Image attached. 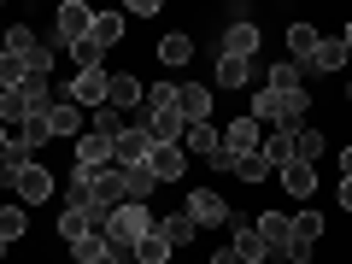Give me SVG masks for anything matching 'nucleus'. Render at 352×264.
Listing matches in <instances>:
<instances>
[{
	"label": "nucleus",
	"mask_w": 352,
	"mask_h": 264,
	"mask_svg": "<svg viewBox=\"0 0 352 264\" xmlns=\"http://www.w3.org/2000/svg\"><path fill=\"white\" fill-rule=\"evenodd\" d=\"M305 112H311L305 88H300V94H276V88H258V94H252V118H258V124H270V129H282V135L305 129Z\"/></svg>",
	"instance_id": "nucleus-2"
},
{
	"label": "nucleus",
	"mask_w": 352,
	"mask_h": 264,
	"mask_svg": "<svg viewBox=\"0 0 352 264\" xmlns=\"http://www.w3.org/2000/svg\"><path fill=\"white\" fill-rule=\"evenodd\" d=\"M340 206L352 212V176H340Z\"/></svg>",
	"instance_id": "nucleus-44"
},
{
	"label": "nucleus",
	"mask_w": 352,
	"mask_h": 264,
	"mask_svg": "<svg viewBox=\"0 0 352 264\" xmlns=\"http://www.w3.org/2000/svg\"><path fill=\"white\" fill-rule=\"evenodd\" d=\"M282 194H288V200H311V194H317V164H300V159H294V164H282Z\"/></svg>",
	"instance_id": "nucleus-18"
},
{
	"label": "nucleus",
	"mask_w": 352,
	"mask_h": 264,
	"mask_svg": "<svg viewBox=\"0 0 352 264\" xmlns=\"http://www.w3.org/2000/svg\"><path fill=\"white\" fill-rule=\"evenodd\" d=\"M346 59H352V53L340 47V36H323V41H317V53L305 59V71H340Z\"/></svg>",
	"instance_id": "nucleus-27"
},
{
	"label": "nucleus",
	"mask_w": 352,
	"mask_h": 264,
	"mask_svg": "<svg viewBox=\"0 0 352 264\" xmlns=\"http://www.w3.org/2000/svg\"><path fill=\"white\" fill-rule=\"evenodd\" d=\"M153 223H159V217H153L147 206L124 200V206H112V217H106V229H100V235L112 241V252H118V258H135V247L153 235Z\"/></svg>",
	"instance_id": "nucleus-1"
},
{
	"label": "nucleus",
	"mask_w": 352,
	"mask_h": 264,
	"mask_svg": "<svg viewBox=\"0 0 352 264\" xmlns=\"http://www.w3.org/2000/svg\"><path fill=\"white\" fill-rule=\"evenodd\" d=\"M18 141H24L30 153H41V147H47V141H53V129H47V118L36 112V118H30V124H24V129H18Z\"/></svg>",
	"instance_id": "nucleus-40"
},
{
	"label": "nucleus",
	"mask_w": 352,
	"mask_h": 264,
	"mask_svg": "<svg viewBox=\"0 0 352 264\" xmlns=\"http://www.w3.org/2000/svg\"><path fill=\"white\" fill-rule=\"evenodd\" d=\"M41 118H47V129H53V135H65V141L88 135V112H82L76 100H65V94H59V100H53V106H47Z\"/></svg>",
	"instance_id": "nucleus-6"
},
{
	"label": "nucleus",
	"mask_w": 352,
	"mask_h": 264,
	"mask_svg": "<svg viewBox=\"0 0 352 264\" xmlns=\"http://www.w3.org/2000/svg\"><path fill=\"white\" fill-rule=\"evenodd\" d=\"M141 100H147V88H141L129 71H112V82H106V106L129 118V112H141Z\"/></svg>",
	"instance_id": "nucleus-12"
},
{
	"label": "nucleus",
	"mask_w": 352,
	"mask_h": 264,
	"mask_svg": "<svg viewBox=\"0 0 352 264\" xmlns=\"http://www.w3.org/2000/svg\"><path fill=\"white\" fill-rule=\"evenodd\" d=\"M153 12H159V0H129V12H124V18H153Z\"/></svg>",
	"instance_id": "nucleus-43"
},
{
	"label": "nucleus",
	"mask_w": 352,
	"mask_h": 264,
	"mask_svg": "<svg viewBox=\"0 0 352 264\" xmlns=\"http://www.w3.org/2000/svg\"><path fill=\"white\" fill-rule=\"evenodd\" d=\"M129 264H135V258H129Z\"/></svg>",
	"instance_id": "nucleus-51"
},
{
	"label": "nucleus",
	"mask_w": 352,
	"mask_h": 264,
	"mask_svg": "<svg viewBox=\"0 0 352 264\" xmlns=\"http://www.w3.org/2000/svg\"><path fill=\"white\" fill-rule=\"evenodd\" d=\"M147 170H153V182H182L188 153H182V147H153V153H147Z\"/></svg>",
	"instance_id": "nucleus-17"
},
{
	"label": "nucleus",
	"mask_w": 352,
	"mask_h": 264,
	"mask_svg": "<svg viewBox=\"0 0 352 264\" xmlns=\"http://www.w3.org/2000/svg\"><path fill=\"white\" fill-rule=\"evenodd\" d=\"M59 235H65V241L76 247L82 235H100V229H94V217H88V206H65V212H59Z\"/></svg>",
	"instance_id": "nucleus-25"
},
{
	"label": "nucleus",
	"mask_w": 352,
	"mask_h": 264,
	"mask_svg": "<svg viewBox=\"0 0 352 264\" xmlns=\"http://www.w3.org/2000/svg\"><path fill=\"white\" fill-rule=\"evenodd\" d=\"M300 82H305V65L282 59V65H270V82H264V88H276V94H300Z\"/></svg>",
	"instance_id": "nucleus-31"
},
{
	"label": "nucleus",
	"mask_w": 352,
	"mask_h": 264,
	"mask_svg": "<svg viewBox=\"0 0 352 264\" xmlns=\"http://www.w3.org/2000/svg\"><path fill=\"white\" fill-rule=\"evenodd\" d=\"M340 47H346V53H352V18H346V30H340Z\"/></svg>",
	"instance_id": "nucleus-46"
},
{
	"label": "nucleus",
	"mask_w": 352,
	"mask_h": 264,
	"mask_svg": "<svg viewBox=\"0 0 352 264\" xmlns=\"http://www.w3.org/2000/svg\"><path fill=\"white\" fill-rule=\"evenodd\" d=\"M264 235V247H270V258H288V247H294V217L288 212H264L258 223H252Z\"/></svg>",
	"instance_id": "nucleus-11"
},
{
	"label": "nucleus",
	"mask_w": 352,
	"mask_h": 264,
	"mask_svg": "<svg viewBox=\"0 0 352 264\" xmlns=\"http://www.w3.org/2000/svg\"><path fill=\"white\" fill-rule=\"evenodd\" d=\"M71 258L76 264H129V258H118V252H112V241H106V235H82L71 247Z\"/></svg>",
	"instance_id": "nucleus-23"
},
{
	"label": "nucleus",
	"mask_w": 352,
	"mask_h": 264,
	"mask_svg": "<svg viewBox=\"0 0 352 264\" xmlns=\"http://www.w3.org/2000/svg\"><path fill=\"white\" fill-rule=\"evenodd\" d=\"M88 129H94V135H106V141H118V135L129 129V118L112 112V106H100V112H88Z\"/></svg>",
	"instance_id": "nucleus-33"
},
{
	"label": "nucleus",
	"mask_w": 352,
	"mask_h": 264,
	"mask_svg": "<svg viewBox=\"0 0 352 264\" xmlns=\"http://www.w3.org/2000/svg\"><path fill=\"white\" fill-rule=\"evenodd\" d=\"M258 153H264V164H270V170H282V164H294V135L270 129V141H258Z\"/></svg>",
	"instance_id": "nucleus-32"
},
{
	"label": "nucleus",
	"mask_w": 352,
	"mask_h": 264,
	"mask_svg": "<svg viewBox=\"0 0 352 264\" xmlns=\"http://www.w3.org/2000/svg\"><path fill=\"white\" fill-rule=\"evenodd\" d=\"M30 229V212L24 206H0V241H18Z\"/></svg>",
	"instance_id": "nucleus-37"
},
{
	"label": "nucleus",
	"mask_w": 352,
	"mask_h": 264,
	"mask_svg": "<svg viewBox=\"0 0 352 264\" xmlns=\"http://www.w3.org/2000/svg\"><path fill=\"white\" fill-rule=\"evenodd\" d=\"M12 194H18L24 206H47V200H53V170H47V164H30V170L18 176Z\"/></svg>",
	"instance_id": "nucleus-15"
},
{
	"label": "nucleus",
	"mask_w": 352,
	"mask_h": 264,
	"mask_svg": "<svg viewBox=\"0 0 352 264\" xmlns=\"http://www.w3.org/2000/svg\"><path fill=\"white\" fill-rule=\"evenodd\" d=\"M212 264H235V252H229V247H223V252H217V258H212Z\"/></svg>",
	"instance_id": "nucleus-47"
},
{
	"label": "nucleus",
	"mask_w": 352,
	"mask_h": 264,
	"mask_svg": "<svg viewBox=\"0 0 352 264\" xmlns=\"http://www.w3.org/2000/svg\"><path fill=\"white\" fill-rule=\"evenodd\" d=\"M141 106H147V112H176V82H153Z\"/></svg>",
	"instance_id": "nucleus-41"
},
{
	"label": "nucleus",
	"mask_w": 352,
	"mask_h": 264,
	"mask_svg": "<svg viewBox=\"0 0 352 264\" xmlns=\"http://www.w3.org/2000/svg\"><path fill=\"white\" fill-rule=\"evenodd\" d=\"M188 217H194L200 229H217V223H229L235 212H229V200H223V194H212V188H194V194H188Z\"/></svg>",
	"instance_id": "nucleus-10"
},
{
	"label": "nucleus",
	"mask_w": 352,
	"mask_h": 264,
	"mask_svg": "<svg viewBox=\"0 0 352 264\" xmlns=\"http://www.w3.org/2000/svg\"><path fill=\"white\" fill-rule=\"evenodd\" d=\"M282 41H288V59H294V65H305V59L317 53V41H323V36H317V24L294 18V24H288V36H282Z\"/></svg>",
	"instance_id": "nucleus-20"
},
{
	"label": "nucleus",
	"mask_w": 352,
	"mask_h": 264,
	"mask_svg": "<svg viewBox=\"0 0 352 264\" xmlns=\"http://www.w3.org/2000/svg\"><path fill=\"white\" fill-rule=\"evenodd\" d=\"M212 82H217V88H247V82H252V65H247V59H223V53H217Z\"/></svg>",
	"instance_id": "nucleus-28"
},
{
	"label": "nucleus",
	"mask_w": 352,
	"mask_h": 264,
	"mask_svg": "<svg viewBox=\"0 0 352 264\" xmlns=\"http://www.w3.org/2000/svg\"><path fill=\"white\" fill-rule=\"evenodd\" d=\"M124 188H129V200H135V206H147V194L159 188V182H153L147 164H135V170H124Z\"/></svg>",
	"instance_id": "nucleus-36"
},
{
	"label": "nucleus",
	"mask_w": 352,
	"mask_h": 264,
	"mask_svg": "<svg viewBox=\"0 0 352 264\" xmlns=\"http://www.w3.org/2000/svg\"><path fill=\"white\" fill-rule=\"evenodd\" d=\"M30 164H36V153L12 135V141H6V153H0V188H18V176H24Z\"/></svg>",
	"instance_id": "nucleus-19"
},
{
	"label": "nucleus",
	"mask_w": 352,
	"mask_h": 264,
	"mask_svg": "<svg viewBox=\"0 0 352 264\" xmlns=\"http://www.w3.org/2000/svg\"><path fill=\"white\" fill-rule=\"evenodd\" d=\"M6 252H12V241H0V258H6Z\"/></svg>",
	"instance_id": "nucleus-49"
},
{
	"label": "nucleus",
	"mask_w": 352,
	"mask_h": 264,
	"mask_svg": "<svg viewBox=\"0 0 352 264\" xmlns=\"http://www.w3.org/2000/svg\"><path fill=\"white\" fill-rule=\"evenodd\" d=\"M88 200H94V206H106V212H112V206H124V200H129V188H124V170H118V164L94 170V176H88Z\"/></svg>",
	"instance_id": "nucleus-9"
},
{
	"label": "nucleus",
	"mask_w": 352,
	"mask_h": 264,
	"mask_svg": "<svg viewBox=\"0 0 352 264\" xmlns=\"http://www.w3.org/2000/svg\"><path fill=\"white\" fill-rule=\"evenodd\" d=\"M30 118H36V106H30V94H24V88H0V124L24 129Z\"/></svg>",
	"instance_id": "nucleus-22"
},
{
	"label": "nucleus",
	"mask_w": 352,
	"mask_h": 264,
	"mask_svg": "<svg viewBox=\"0 0 352 264\" xmlns=\"http://www.w3.org/2000/svg\"><path fill=\"white\" fill-rule=\"evenodd\" d=\"M71 59H76V71H106V65H100L106 53L94 47V41H76V47H71Z\"/></svg>",
	"instance_id": "nucleus-42"
},
{
	"label": "nucleus",
	"mask_w": 352,
	"mask_h": 264,
	"mask_svg": "<svg viewBox=\"0 0 352 264\" xmlns=\"http://www.w3.org/2000/svg\"><path fill=\"white\" fill-rule=\"evenodd\" d=\"M159 235L170 241V252H176V247H188V241L200 235V223H194L188 212H170V217H159Z\"/></svg>",
	"instance_id": "nucleus-26"
},
{
	"label": "nucleus",
	"mask_w": 352,
	"mask_h": 264,
	"mask_svg": "<svg viewBox=\"0 0 352 264\" xmlns=\"http://www.w3.org/2000/svg\"><path fill=\"white\" fill-rule=\"evenodd\" d=\"M294 159H300V164L323 159V129H294Z\"/></svg>",
	"instance_id": "nucleus-35"
},
{
	"label": "nucleus",
	"mask_w": 352,
	"mask_h": 264,
	"mask_svg": "<svg viewBox=\"0 0 352 264\" xmlns=\"http://www.w3.org/2000/svg\"><path fill=\"white\" fill-rule=\"evenodd\" d=\"M235 223V241H229V252H235V264H270V247H264V235L252 223H241V217H229Z\"/></svg>",
	"instance_id": "nucleus-14"
},
{
	"label": "nucleus",
	"mask_w": 352,
	"mask_h": 264,
	"mask_svg": "<svg viewBox=\"0 0 352 264\" xmlns=\"http://www.w3.org/2000/svg\"><path fill=\"white\" fill-rule=\"evenodd\" d=\"M176 112L188 124H212V82H176Z\"/></svg>",
	"instance_id": "nucleus-8"
},
{
	"label": "nucleus",
	"mask_w": 352,
	"mask_h": 264,
	"mask_svg": "<svg viewBox=\"0 0 352 264\" xmlns=\"http://www.w3.org/2000/svg\"><path fill=\"white\" fill-rule=\"evenodd\" d=\"M159 59H164V65H188V59H194V41H188V36H164V41H159Z\"/></svg>",
	"instance_id": "nucleus-39"
},
{
	"label": "nucleus",
	"mask_w": 352,
	"mask_h": 264,
	"mask_svg": "<svg viewBox=\"0 0 352 264\" xmlns=\"http://www.w3.org/2000/svg\"><path fill=\"white\" fill-rule=\"evenodd\" d=\"M147 153H153V135H147V129H124V135L112 141V164H118V170L147 164Z\"/></svg>",
	"instance_id": "nucleus-13"
},
{
	"label": "nucleus",
	"mask_w": 352,
	"mask_h": 264,
	"mask_svg": "<svg viewBox=\"0 0 352 264\" xmlns=\"http://www.w3.org/2000/svg\"><path fill=\"white\" fill-rule=\"evenodd\" d=\"M229 170L247 182V188H258V182H270V164H264V153H241V159H229Z\"/></svg>",
	"instance_id": "nucleus-29"
},
{
	"label": "nucleus",
	"mask_w": 352,
	"mask_h": 264,
	"mask_svg": "<svg viewBox=\"0 0 352 264\" xmlns=\"http://www.w3.org/2000/svg\"><path fill=\"white\" fill-rule=\"evenodd\" d=\"M30 82V65L18 53H0V88H24Z\"/></svg>",
	"instance_id": "nucleus-38"
},
{
	"label": "nucleus",
	"mask_w": 352,
	"mask_h": 264,
	"mask_svg": "<svg viewBox=\"0 0 352 264\" xmlns=\"http://www.w3.org/2000/svg\"><path fill=\"white\" fill-rule=\"evenodd\" d=\"M88 41H94V47H118V41H124V12H94V24H88Z\"/></svg>",
	"instance_id": "nucleus-24"
},
{
	"label": "nucleus",
	"mask_w": 352,
	"mask_h": 264,
	"mask_svg": "<svg viewBox=\"0 0 352 264\" xmlns=\"http://www.w3.org/2000/svg\"><path fill=\"white\" fill-rule=\"evenodd\" d=\"M340 176H352V147H346V153H340Z\"/></svg>",
	"instance_id": "nucleus-45"
},
{
	"label": "nucleus",
	"mask_w": 352,
	"mask_h": 264,
	"mask_svg": "<svg viewBox=\"0 0 352 264\" xmlns=\"http://www.w3.org/2000/svg\"><path fill=\"white\" fill-rule=\"evenodd\" d=\"M217 53H223V59H247V65H252V53H258V24H252V18H235V24L223 30V41H217Z\"/></svg>",
	"instance_id": "nucleus-7"
},
{
	"label": "nucleus",
	"mask_w": 352,
	"mask_h": 264,
	"mask_svg": "<svg viewBox=\"0 0 352 264\" xmlns=\"http://www.w3.org/2000/svg\"><path fill=\"white\" fill-rule=\"evenodd\" d=\"M346 100H352V88H346Z\"/></svg>",
	"instance_id": "nucleus-50"
},
{
	"label": "nucleus",
	"mask_w": 352,
	"mask_h": 264,
	"mask_svg": "<svg viewBox=\"0 0 352 264\" xmlns=\"http://www.w3.org/2000/svg\"><path fill=\"white\" fill-rule=\"evenodd\" d=\"M106 164H112V141L106 135H94V129H88V135H76V170H106Z\"/></svg>",
	"instance_id": "nucleus-16"
},
{
	"label": "nucleus",
	"mask_w": 352,
	"mask_h": 264,
	"mask_svg": "<svg viewBox=\"0 0 352 264\" xmlns=\"http://www.w3.org/2000/svg\"><path fill=\"white\" fill-rule=\"evenodd\" d=\"M182 153H200V159L217 164V153H223V135H217V124H188V135H182Z\"/></svg>",
	"instance_id": "nucleus-21"
},
{
	"label": "nucleus",
	"mask_w": 352,
	"mask_h": 264,
	"mask_svg": "<svg viewBox=\"0 0 352 264\" xmlns=\"http://www.w3.org/2000/svg\"><path fill=\"white\" fill-rule=\"evenodd\" d=\"M88 24H94V6L65 0L59 12H53V41H47V47H76V41H88Z\"/></svg>",
	"instance_id": "nucleus-3"
},
{
	"label": "nucleus",
	"mask_w": 352,
	"mask_h": 264,
	"mask_svg": "<svg viewBox=\"0 0 352 264\" xmlns=\"http://www.w3.org/2000/svg\"><path fill=\"white\" fill-rule=\"evenodd\" d=\"M258 135H264V124H258L252 112L229 118V124H223V153H229V159H241V153H258Z\"/></svg>",
	"instance_id": "nucleus-5"
},
{
	"label": "nucleus",
	"mask_w": 352,
	"mask_h": 264,
	"mask_svg": "<svg viewBox=\"0 0 352 264\" xmlns=\"http://www.w3.org/2000/svg\"><path fill=\"white\" fill-rule=\"evenodd\" d=\"M0 53H18V59H36V53H41V41H36V30H24V24H12V30H6V41H0Z\"/></svg>",
	"instance_id": "nucleus-30"
},
{
	"label": "nucleus",
	"mask_w": 352,
	"mask_h": 264,
	"mask_svg": "<svg viewBox=\"0 0 352 264\" xmlns=\"http://www.w3.org/2000/svg\"><path fill=\"white\" fill-rule=\"evenodd\" d=\"M6 141H12V135H6V124H0V153H6Z\"/></svg>",
	"instance_id": "nucleus-48"
},
{
	"label": "nucleus",
	"mask_w": 352,
	"mask_h": 264,
	"mask_svg": "<svg viewBox=\"0 0 352 264\" xmlns=\"http://www.w3.org/2000/svg\"><path fill=\"white\" fill-rule=\"evenodd\" d=\"M106 82H112V71H76L71 88H65V100H76L82 112H100L106 106Z\"/></svg>",
	"instance_id": "nucleus-4"
},
{
	"label": "nucleus",
	"mask_w": 352,
	"mask_h": 264,
	"mask_svg": "<svg viewBox=\"0 0 352 264\" xmlns=\"http://www.w3.org/2000/svg\"><path fill=\"white\" fill-rule=\"evenodd\" d=\"M170 258H176V252H170V241H164V235H159V223H153V235L135 247V264H170Z\"/></svg>",
	"instance_id": "nucleus-34"
}]
</instances>
